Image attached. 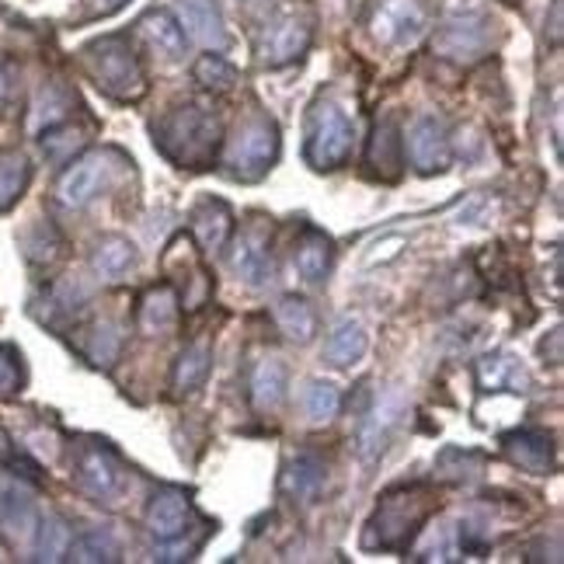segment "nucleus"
Masks as SVG:
<instances>
[{
    "instance_id": "nucleus-1",
    "label": "nucleus",
    "mask_w": 564,
    "mask_h": 564,
    "mask_svg": "<svg viewBox=\"0 0 564 564\" xmlns=\"http://www.w3.org/2000/svg\"><path fill=\"white\" fill-rule=\"evenodd\" d=\"M154 147L161 154L188 171L213 167L224 147V126L206 105H178L154 126Z\"/></svg>"
},
{
    "instance_id": "nucleus-2",
    "label": "nucleus",
    "mask_w": 564,
    "mask_h": 564,
    "mask_svg": "<svg viewBox=\"0 0 564 564\" xmlns=\"http://www.w3.org/2000/svg\"><path fill=\"white\" fill-rule=\"evenodd\" d=\"M440 509L436 491L422 481L411 485H394L390 491L380 495L377 512L366 523V536L362 544L373 551H408L411 540L422 533V527L429 523V516Z\"/></svg>"
},
{
    "instance_id": "nucleus-3",
    "label": "nucleus",
    "mask_w": 564,
    "mask_h": 564,
    "mask_svg": "<svg viewBox=\"0 0 564 564\" xmlns=\"http://www.w3.org/2000/svg\"><path fill=\"white\" fill-rule=\"evenodd\" d=\"M80 59L108 98L140 101L147 95V74L129 35H101L80 50Z\"/></svg>"
},
{
    "instance_id": "nucleus-4",
    "label": "nucleus",
    "mask_w": 564,
    "mask_h": 564,
    "mask_svg": "<svg viewBox=\"0 0 564 564\" xmlns=\"http://www.w3.org/2000/svg\"><path fill=\"white\" fill-rule=\"evenodd\" d=\"M356 126L341 112V105L332 98L314 101L307 116V143H303V158L314 171H338L352 154Z\"/></svg>"
},
{
    "instance_id": "nucleus-5",
    "label": "nucleus",
    "mask_w": 564,
    "mask_h": 564,
    "mask_svg": "<svg viewBox=\"0 0 564 564\" xmlns=\"http://www.w3.org/2000/svg\"><path fill=\"white\" fill-rule=\"evenodd\" d=\"M279 158V126L269 116L248 119L227 150V175L237 182H262Z\"/></svg>"
},
{
    "instance_id": "nucleus-6",
    "label": "nucleus",
    "mask_w": 564,
    "mask_h": 564,
    "mask_svg": "<svg viewBox=\"0 0 564 564\" xmlns=\"http://www.w3.org/2000/svg\"><path fill=\"white\" fill-rule=\"evenodd\" d=\"M495 29L485 11H453L432 39V50L449 63H474L495 46Z\"/></svg>"
},
{
    "instance_id": "nucleus-7",
    "label": "nucleus",
    "mask_w": 564,
    "mask_h": 564,
    "mask_svg": "<svg viewBox=\"0 0 564 564\" xmlns=\"http://www.w3.org/2000/svg\"><path fill=\"white\" fill-rule=\"evenodd\" d=\"M74 481L77 488L95 498L101 506H116L119 498L126 495V467L116 457L112 446L105 443H84L77 446V457H74Z\"/></svg>"
},
{
    "instance_id": "nucleus-8",
    "label": "nucleus",
    "mask_w": 564,
    "mask_h": 564,
    "mask_svg": "<svg viewBox=\"0 0 564 564\" xmlns=\"http://www.w3.org/2000/svg\"><path fill=\"white\" fill-rule=\"evenodd\" d=\"M429 29V11L422 0H377L370 14V32L380 46L404 50L415 46Z\"/></svg>"
},
{
    "instance_id": "nucleus-9",
    "label": "nucleus",
    "mask_w": 564,
    "mask_h": 564,
    "mask_svg": "<svg viewBox=\"0 0 564 564\" xmlns=\"http://www.w3.org/2000/svg\"><path fill=\"white\" fill-rule=\"evenodd\" d=\"M404 154L419 175H443L453 161L446 122L436 116H422V119L411 122L408 137H404Z\"/></svg>"
},
{
    "instance_id": "nucleus-10",
    "label": "nucleus",
    "mask_w": 564,
    "mask_h": 564,
    "mask_svg": "<svg viewBox=\"0 0 564 564\" xmlns=\"http://www.w3.org/2000/svg\"><path fill=\"white\" fill-rule=\"evenodd\" d=\"M108 171L112 167H108V154H101V150L74 158L56 182V203L67 206V209L91 206L101 195V188L108 185Z\"/></svg>"
},
{
    "instance_id": "nucleus-11",
    "label": "nucleus",
    "mask_w": 564,
    "mask_h": 564,
    "mask_svg": "<svg viewBox=\"0 0 564 564\" xmlns=\"http://www.w3.org/2000/svg\"><path fill=\"white\" fill-rule=\"evenodd\" d=\"M311 21H303L296 14H279L265 25V35L258 42V56L265 67H286V63L300 59L311 46Z\"/></svg>"
},
{
    "instance_id": "nucleus-12",
    "label": "nucleus",
    "mask_w": 564,
    "mask_h": 564,
    "mask_svg": "<svg viewBox=\"0 0 564 564\" xmlns=\"http://www.w3.org/2000/svg\"><path fill=\"white\" fill-rule=\"evenodd\" d=\"M147 533L158 540V544H167V540L185 536L188 523H192V502L182 488H161L154 491V498L147 502Z\"/></svg>"
},
{
    "instance_id": "nucleus-13",
    "label": "nucleus",
    "mask_w": 564,
    "mask_h": 564,
    "mask_svg": "<svg viewBox=\"0 0 564 564\" xmlns=\"http://www.w3.org/2000/svg\"><path fill=\"white\" fill-rule=\"evenodd\" d=\"M230 269L237 279L254 290L272 282V251H269V234L262 227L241 230V237L230 248Z\"/></svg>"
},
{
    "instance_id": "nucleus-14",
    "label": "nucleus",
    "mask_w": 564,
    "mask_h": 564,
    "mask_svg": "<svg viewBox=\"0 0 564 564\" xmlns=\"http://www.w3.org/2000/svg\"><path fill=\"white\" fill-rule=\"evenodd\" d=\"M178 8V25L185 29L188 39H195L199 46L206 50H227V25H224V14L216 0H175Z\"/></svg>"
},
{
    "instance_id": "nucleus-15",
    "label": "nucleus",
    "mask_w": 564,
    "mask_h": 564,
    "mask_svg": "<svg viewBox=\"0 0 564 564\" xmlns=\"http://www.w3.org/2000/svg\"><path fill=\"white\" fill-rule=\"evenodd\" d=\"M502 449L516 467H523L536 477L554 474V443H551L547 432L516 429V432H509V436H502Z\"/></svg>"
},
{
    "instance_id": "nucleus-16",
    "label": "nucleus",
    "mask_w": 564,
    "mask_h": 564,
    "mask_svg": "<svg viewBox=\"0 0 564 564\" xmlns=\"http://www.w3.org/2000/svg\"><path fill=\"white\" fill-rule=\"evenodd\" d=\"M293 265H296L303 282L321 286V282L332 275V265H335L332 237L324 230H317V227H303L300 237H296V245H293Z\"/></svg>"
},
{
    "instance_id": "nucleus-17",
    "label": "nucleus",
    "mask_w": 564,
    "mask_h": 564,
    "mask_svg": "<svg viewBox=\"0 0 564 564\" xmlns=\"http://www.w3.org/2000/svg\"><path fill=\"white\" fill-rule=\"evenodd\" d=\"M192 234L199 248L206 254H220L230 245V234H234V213L224 199H203L199 206L192 209L188 216Z\"/></svg>"
},
{
    "instance_id": "nucleus-18",
    "label": "nucleus",
    "mask_w": 564,
    "mask_h": 564,
    "mask_svg": "<svg viewBox=\"0 0 564 564\" xmlns=\"http://www.w3.org/2000/svg\"><path fill=\"white\" fill-rule=\"evenodd\" d=\"M324 481H328V467H324V460L317 457V453L303 449L290 460L286 474H282V491H286L293 502L314 506L324 491Z\"/></svg>"
},
{
    "instance_id": "nucleus-19",
    "label": "nucleus",
    "mask_w": 564,
    "mask_h": 564,
    "mask_svg": "<svg viewBox=\"0 0 564 564\" xmlns=\"http://www.w3.org/2000/svg\"><path fill=\"white\" fill-rule=\"evenodd\" d=\"M366 164L380 178V182H398L401 178V164H404V137L398 119H383L377 126V133L366 150Z\"/></svg>"
},
{
    "instance_id": "nucleus-20",
    "label": "nucleus",
    "mask_w": 564,
    "mask_h": 564,
    "mask_svg": "<svg viewBox=\"0 0 564 564\" xmlns=\"http://www.w3.org/2000/svg\"><path fill=\"white\" fill-rule=\"evenodd\" d=\"M35 502L32 495L21 485H0V533H4L11 544L18 540H29L35 533Z\"/></svg>"
},
{
    "instance_id": "nucleus-21",
    "label": "nucleus",
    "mask_w": 564,
    "mask_h": 564,
    "mask_svg": "<svg viewBox=\"0 0 564 564\" xmlns=\"http://www.w3.org/2000/svg\"><path fill=\"white\" fill-rule=\"evenodd\" d=\"M137 321H140V332L150 335V338L175 332V324H178V293H175V286H150L140 296Z\"/></svg>"
},
{
    "instance_id": "nucleus-22",
    "label": "nucleus",
    "mask_w": 564,
    "mask_h": 564,
    "mask_svg": "<svg viewBox=\"0 0 564 564\" xmlns=\"http://www.w3.org/2000/svg\"><path fill=\"white\" fill-rule=\"evenodd\" d=\"M140 35L150 42V50L161 53L164 59H182L185 56V46H188V35L185 29L175 21L171 11H147L140 18Z\"/></svg>"
},
{
    "instance_id": "nucleus-23",
    "label": "nucleus",
    "mask_w": 564,
    "mask_h": 564,
    "mask_svg": "<svg viewBox=\"0 0 564 564\" xmlns=\"http://www.w3.org/2000/svg\"><path fill=\"white\" fill-rule=\"evenodd\" d=\"M398 415H401V408H398L394 398H383V401H377L370 411H366V419L359 425V453L366 460H377L380 453L387 449L390 429L398 425Z\"/></svg>"
},
{
    "instance_id": "nucleus-24",
    "label": "nucleus",
    "mask_w": 564,
    "mask_h": 564,
    "mask_svg": "<svg viewBox=\"0 0 564 564\" xmlns=\"http://www.w3.org/2000/svg\"><path fill=\"white\" fill-rule=\"evenodd\" d=\"M91 265H95L98 279L122 282L129 272L137 269V248H133L129 237H119V234L101 237V241L95 245V251H91Z\"/></svg>"
},
{
    "instance_id": "nucleus-25",
    "label": "nucleus",
    "mask_w": 564,
    "mask_h": 564,
    "mask_svg": "<svg viewBox=\"0 0 564 564\" xmlns=\"http://www.w3.org/2000/svg\"><path fill=\"white\" fill-rule=\"evenodd\" d=\"M366 349H370V335H366L362 321L341 317L332 328L328 341H324V359L332 366H352L366 356Z\"/></svg>"
},
{
    "instance_id": "nucleus-26",
    "label": "nucleus",
    "mask_w": 564,
    "mask_h": 564,
    "mask_svg": "<svg viewBox=\"0 0 564 564\" xmlns=\"http://www.w3.org/2000/svg\"><path fill=\"white\" fill-rule=\"evenodd\" d=\"M209 366H213V345L209 341L185 345L182 356L175 359V373H171V387H175V394H195V390L206 383Z\"/></svg>"
},
{
    "instance_id": "nucleus-27",
    "label": "nucleus",
    "mask_w": 564,
    "mask_h": 564,
    "mask_svg": "<svg viewBox=\"0 0 564 564\" xmlns=\"http://www.w3.org/2000/svg\"><path fill=\"white\" fill-rule=\"evenodd\" d=\"M251 401L258 411H275L282 401H286V366L279 359H258L251 370Z\"/></svg>"
},
{
    "instance_id": "nucleus-28",
    "label": "nucleus",
    "mask_w": 564,
    "mask_h": 564,
    "mask_svg": "<svg viewBox=\"0 0 564 564\" xmlns=\"http://www.w3.org/2000/svg\"><path fill=\"white\" fill-rule=\"evenodd\" d=\"M477 383H481V390H527L530 377L516 356L495 352L477 362Z\"/></svg>"
},
{
    "instance_id": "nucleus-29",
    "label": "nucleus",
    "mask_w": 564,
    "mask_h": 564,
    "mask_svg": "<svg viewBox=\"0 0 564 564\" xmlns=\"http://www.w3.org/2000/svg\"><path fill=\"white\" fill-rule=\"evenodd\" d=\"M275 324L290 341L307 345L317 335V314L303 296H282L275 303Z\"/></svg>"
},
{
    "instance_id": "nucleus-30",
    "label": "nucleus",
    "mask_w": 564,
    "mask_h": 564,
    "mask_svg": "<svg viewBox=\"0 0 564 564\" xmlns=\"http://www.w3.org/2000/svg\"><path fill=\"white\" fill-rule=\"evenodd\" d=\"M21 248H25V258L29 265L35 269H50L56 265L63 251H67V245H63V234L50 224V220H39L25 230V237H21Z\"/></svg>"
},
{
    "instance_id": "nucleus-31",
    "label": "nucleus",
    "mask_w": 564,
    "mask_h": 564,
    "mask_svg": "<svg viewBox=\"0 0 564 564\" xmlns=\"http://www.w3.org/2000/svg\"><path fill=\"white\" fill-rule=\"evenodd\" d=\"M70 527L63 523L59 516H46L35 523V533H32V557L35 561H63L67 557V547H70Z\"/></svg>"
},
{
    "instance_id": "nucleus-32",
    "label": "nucleus",
    "mask_w": 564,
    "mask_h": 564,
    "mask_svg": "<svg viewBox=\"0 0 564 564\" xmlns=\"http://www.w3.org/2000/svg\"><path fill=\"white\" fill-rule=\"evenodd\" d=\"M29 182H32V164L25 154H18V150L0 154V213L11 209L25 195Z\"/></svg>"
},
{
    "instance_id": "nucleus-33",
    "label": "nucleus",
    "mask_w": 564,
    "mask_h": 564,
    "mask_svg": "<svg viewBox=\"0 0 564 564\" xmlns=\"http://www.w3.org/2000/svg\"><path fill=\"white\" fill-rule=\"evenodd\" d=\"M39 143H42V154H46L50 164H70L74 154L84 147V129H77L70 122H59V126L42 129Z\"/></svg>"
},
{
    "instance_id": "nucleus-34",
    "label": "nucleus",
    "mask_w": 564,
    "mask_h": 564,
    "mask_svg": "<svg viewBox=\"0 0 564 564\" xmlns=\"http://www.w3.org/2000/svg\"><path fill=\"white\" fill-rule=\"evenodd\" d=\"M63 561H80V564H88V561H119V540L108 530H88V533H80L77 540H70L67 557H63Z\"/></svg>"
},
{
    "instance_id": "nucleus-35",
    "label": "nucleus",
    "mask_w": 564,
    "mask_h": 564,
    "mask_svg": "<svg viewBox=\"0 0 564 564\" xmlns=\"http://www.w3.org/2000/svg\"><path fill=\"white\" fill-rule=\"evenodd\" d=\"M70 105H74V98H70L67 91H63L59 84H46V88H42V91H39V98H35L32 129H35V133H42V129L67 122Z\"/></svg>"
},
{
    "instance_id": "nucleus-36",
    "label": "nucleus",
    "mask_w": 564,
    "mask_h": 564,
    "mask_svg": "<svg viewBox=\"0 0 564 564\" xmlns=\"http://www.w3.org/2000/svg\"><path fill=\"white\" fill-rule=\"evenodd\" d=\"M341 408V394L335 383H324V380H311L307 390H303V411H307V419L314 425L321 422H332Z\"/></svg>"
},
{
    "instance_id": "nucleus-37",
    "label": "nucleus",
    "mask_w": 564,
    "mask_h": 564,
    "mask_svg": "<svg viewBox=\"0 0 564 564\" xmlns=\"http://www.w3.org/2000/svg\"><path fill=\"white\" fill-rule=\"evenodd\" d=\"M119 345H122V335L112 321H101L88 332V341H84V356H88L91 366H112L116 356H119Z\"/></svg>"
},
{
    "instance_id": "nucleus-38",
    "label": "nucleus",
    "mask_w": 564,
    "mask_h": 564,
    "mask_svg": "<svg viewBox=\"0 0 564 564\" xmlns=\"http://www.w3.org/2000/svg\"><path fill=\"white\" fill-rule=\"evenodd\" d=\"M195 80H199L203 88H209V91H230L237 84V70L224 56L209 53V56H203L199 63H195Z\"/></svg>"
},
{
    "instance_id": "nucleus-39",
    "label": "nucleus",
    "mask_w": 564,
    "mask_h": 564,
    "mask_svg": "<svg viewBox=\"0 0 564 564\" xmlns=\"http://www.w3.org/2000/svg\"><path fill=\"white\" fill-rule=\"evenodd\" d=\"M21 383H25V370H21V356L11 345H0V398H14Z\"/></svg>"
},
{
    "instance_id": "nucleus-40",
    "label": "nucleus",
    "mask_w": 564,
    "mask_h": 564,
    "mask_svg": "<svg viewBox=\"0 0 564 564\" xmlns=\"http://www.w3.org/2000/svg\"><path fill=\"white\" fill-rule=\"evenodd\" d=\"M14 95V67L8 59H0V108H4Z\"/></svg>"
},
{
    "instance_id": "nucleus-41",
    "label": "nucleus",
    "mask_w": 564,
    "mask_h": 564,
    "mask_svg": "<svg viewBox=\"0 0 564 564\" xmlns=\"http://www.w3.org/2000/svg\"><path fill=\"white\" fill-rule=\"evenodd\" d=\"M126 0H105V11H116V8H122Z\"/></svg>"
}]
</instances>
